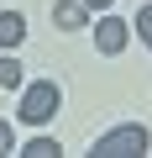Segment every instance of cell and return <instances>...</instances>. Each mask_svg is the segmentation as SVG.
I'll use <instances>...</instances> for the list:
<instances>
[{"instance_id": "9", "label": "cell", "mask_w": 152, "mask_h": 158, "mask_svg": "<svg viewBox=\"0 0 152 158\" xmlns=\"http://www.w3.org/2000/svg\"><path fill=\"white\" fill-rule=\"evenodd\" d=\"M6 153H16V132H11V121H0V158Z\"/></svg>"}, {"instance_id": "7", "label": "cell", "mask_w": 152, "mask_h": 158, "mask_svg": "<svg viewBox=\"0 0 152 158\" xmlns=\"http://www.w3.org/2000/svg\"><path fill=\"white\" fill-rule=\"evenodd\" d=\"M0 85H6V90L21 85V58H0Z\"/></svg>"}, {"instance_id": "6", "label": "cell", "mask_w": 152, "mask_h": 158, "mask_svg": "<svg viewBox=\"0 0 152 158\" xmlns=\"http://www.w3.org/2000/svg\"><path fill=\"white\" fill-rule=\"evenodd\" d=\"M21 153H26V158H58V142H53V137H32Z\"/></svg>"}, {"instance_id": "3", "label": "cell", "mask_w": 152, "mask_h": 158, "mask_svg": "<svg viewBox=\"0 0 152 158\" xmlns=\"http://www.w3.org/2000/svg\"><path fill=\"white\" fill-rule=\"evenodd\" d=\"M126 37H131V27H126L121 16H100V27H95V48H100V53L115 58V53L126 48Z\"/></svg>"}, {"instance_id": "4", "label": "cell", "mask_w": 152, "mask_h": 158, "mask_svg": "<svg viewBox=\"0 0 152 158\" xmlns=\"http://www.w3.org/2000/svg\"><path fill=\"white\" fill-rule=\"evenodd\" d=\"M84 11H89L84 0H58V6H53V21L73 32V27H84Z\"/></svg>"}, {"instance_id": "5", "label": "cell", "mask_w": 152, "mask_h": 158, "mask_svg": "<svg viewBox=\"0 0 152 158\" xmlns=\"http://www.w3.org/2000/svg\"><path fill=\"white\" fill-rule=\"evenodd\" d=\"M21 37H26V21L16 11H0V48H21Z\"/></svg>"}, {"instance_id": "1", "label": "cell", "mask_w": 152, "mask_h": 158, "mask_svg": "<svg viewBox=\"0 0 152 158\" xmlns=\"http://www.w3.org/2000/svg\"><path fill=\"white\" fill-rule=\"evenodd\" d=\"M152 148V137H147V127L142 121H126V127H115V132H105V137H95V148H89V158H142Z\"/></svg>"}, {"instance_id": "10", "label": "cell", "mask_w": 152, "mask_h": 158, "mask_svg": "<svg viewBox=\"0 0 152 158\" xmlns=\"http://www.w3.org/2000/svg\"><path fill=\"white\" fill-rule=\"evenodd\" d=\"M84 6H89V11H105V6H110V0H84Z\"/></svg>"}, {"instance_id": "8", "label": "cell", "mask_w": 152, "mask_h": 158, "mask_svg": "<svg viewBox=\"0 0 152 158\" xmlns=\"http://www.w3.org/2000/svg\"><path fill=\"white\" fill-rule=\"evenodd\" d=\"M136 32H142V42L152 48V6H142V11H136Z\"/></svg>"}, {"instance_id": "2", "label": "cell", "mask_w": 152, "mask_h": 158, "mask_svg": "<svg viewBox=\"0 0 152 158\" xmlns=\"http://www.w3.org/2000/svg\"><path fill=\"white\" fill-rule=\"evenodd\" d=\"M58 100H63V90L53 85V79H37V85H26V95H21V121H26V127L53 121V116H58Z\"/></svg>"}]
</instances>
